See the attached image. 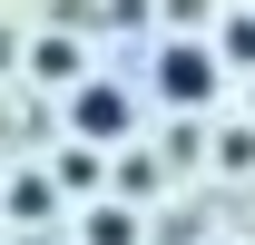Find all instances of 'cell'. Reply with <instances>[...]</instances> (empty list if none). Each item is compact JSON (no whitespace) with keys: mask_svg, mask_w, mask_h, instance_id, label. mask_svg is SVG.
<instances>
[{"mask_svg":"<svg viewBox=\"0 0 255 245\" xmlns=\"http://www.w3.org/2000/svg\"><path fill=\"white\" fill-rule=\"evenodd\" d=\"M216 89V59L206 49H167V98H206Z\"/></svg>","mask_w":255,"mask_h":245,"instance_id":"obj_1","label":"cell"},{"mask_svg":"<svg viewBox=\"0 0 255 245\" xmlns=\"http://www.w3.org/2000/svg\"><path fill=\"white\" fill-rule=\"evenodd\" d=\"M118 118H128L118 89H89V98H79V127H118Z\"/></svg>","mask_w":255,"mask_h":245,"instance_id":"obj_2","label":"cell"}]
</instances>
